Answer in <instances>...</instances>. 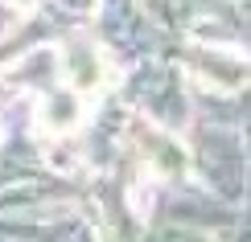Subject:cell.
Here are the masks:
<instances>
[{"mask_svg":"<svg viewBox=\"0 0 251 242\" xmlns=\"http://www.w3.org/2000/svg\"><path fill=\"white\" fill-rule=\"evenodd\" d=\"M62 62H66V74H70V82H75L78 90H95L103 82V74H107V70H103V58L91 45H66Z\"/></svg>","mask_w":251,"mask_h":242,"instance_id":"cell-1","label":"cell"}]
</instances>
